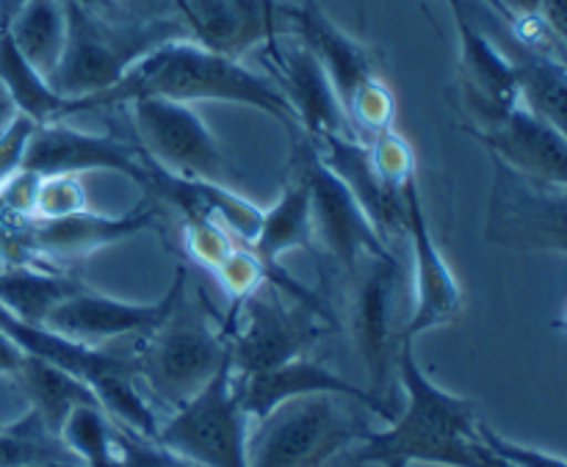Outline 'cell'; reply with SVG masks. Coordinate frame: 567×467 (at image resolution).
<instances>
[{
	"label": "cell",
	"mask_w": 567,
	"mask_h": 467,
	"mask_svg": "<svg viewBox=\"0 0 567 467\" xmlns=\"http://www.w3.org/2000/svg\"><path fill=\"white\" fill-rule=\"evenodd\" d=\"M144 97L172 100V103L219 100V103L249 105V108L275 116L291 136L302 133L291 103L271 77L258 75V72L247 70L241 61L214 53L188 37L169 39L150 50L109 92H100L86 100H66L64 116L92 108H111V105Z\"/></svg>",
	"instance_id": "1"
},
{
	"label": "cell",
	"mask_w": 567,
	"mask_h": 467,
	"mask_svg": "<svg viewBox=\"0 0 567 467\" xmlns=\"http://www.w3.org/2000/svg\"><path fill=\"white\" fill-rule=\"evenodd\" d=\"M399 380L404 407L391 421V429L369 432L352 459L382 467H476L480 465V409L471 398L437 387L421 371L413 343H399Z\"/></svg>",
	"instance_id": "2"
},
{
	"label": "cell",
	"mask_w": 567,
	"mask_h": 467,
	"mask_svg": "<svg viewBox=\"0 0 567 467\" xmlns=\"http://www.w3.org/2000/svg\"><path fill=\"white\" fill-rule=\"evenodd\" d=\"M66 42L59 66L48 77L50 89L64 100H86L122 81L138 59L169 39L188 37L177 11L133 20H109L94 3L64 0Z\"/></svg>",
	"instance_id": "3"
},
{
	"label": "cell",
	"mask_w": 567,
	"mask_h": 467,
	"mask_svg": "<svg viewBox=\"0 0 567 467\" xmlns=\"http://www.w3.org/2000/svg\"><path fill=\"white\" fill-rule=\"evenodd\" d=\"M227 332L210 319L203 297H177L155 330L133 346L136 380L155 402L181 409L227 365Z\"/></svg>",
	"instance_id": "4"
},
{
	"label": "cell",
	"mask_w": 567,
	"mask_h": 467,
	"mask_svg": "<svg viewBox=\"0 0 567 467\" xmlns=\"http://www.w3.org/2000/svg\"><path fill=\"white\" fill-rule=\"evenodd\" d=\"M0 332L14 343L20 352L33 354L55 369L66 371L70 376L81 380L89 391L97 396L103 413L114 421L120 429L142 437V440L155 443L158 435V421L144 398L142 387L136 380V365H133V352H103L89 343L72 341V338L50 332L44 326L22 324L11 319L0 308Z\"/></svg>",
	"instance_id": "5"
},
{
	"label": "cell",
	"mask_w": 567,
	"mask_h": 467,
	"mask_svg": "<svg viewBox=\"0 0 567 467\" xmlns=\"http://www.w3.org/2000/svg\"><path fill=\"white\" fill-rule=\"evenodd\" d=\"M354 398L316 393L282 402L247 435L249 467H324L369 437Z\"/></svg>",
	"instance_id": "6"
},
{
	"label": "cell",
	"mask_w": 567,
	"mask_h": 467,
	"mask_svg": "<svg viewBox=\"0 0 567 467\" xmlns=\"http://www.w3.org/2000/svg\"><path fill=\"white\" fill-rule=\"evenodd\" d=\"M280 293L264 280L221 319L230 369L236 376L258 374L288 360L305 357L332 324V313L327 308L305 302L286 304Z\"/></svg>",
	"instance_id": "7"
},
{
	"label": "cell",
	"mask_w": 567,
	"mask_h": 467,
	"mask_svg": "<svg viewBox=\"0 0 567 467\" xmlns=\"http://www.w3.org/2000/svg\"><path fill=\"white\" fill-rule=\"evenodd\" d=\"M155 219L158 208L153 199L127 216H97L86 208L48 219L6 214V219H0V258L3 263L31 266H39L42 260H75L150 230Z\"/></svg>",
	"instance_id": "8"
},
{
	"label": "cell",
	"mask_w": 567,
	"mask_h": 467,
	"mask_svg": "<svg viewBox=\"0 0 567 467\" xmlns=\"http://www.w3.org/2000/svg\"><path fill=\"white\" fill-rule=\"evenodd\" d=\"M155 446L197 467H249L247 415L238 402L230 360L192 402L158 426Z\"/></svg>",
	"instance_id": "9"
},
{
	"label": "cell",
	"mask_w": 567,
	"mask_h": 467,
	"mask_svg": "<svg viewBox=\"0 0 567 467\" xmlns=\"http://www.w3.org/2000/svg\"><path fill=\"white\" fill-rule=\"evenodd\" d=\"M133 122L144 155L183 180L236 188L238 169L188 103L144 97L133 100Z\"/></svg>",
	"instance_id": "10"
},
{
	"label": "cell",
	"mask_w": 567,
	"mask_h": 467,
	"mask_svg": "<svg viewBox=\"0 0 567 467\" xmlns=\"http://www.w3.org/2000/svg\"><path fill=\"white\" fill-rule=\"evenodd\" d=\"M565 186L520 175L493 158V191L485 227L491 243L513 252L565 255Z\"/></svg>",
	"instance_id": "11"
},
{
	"label": "cell",
	"mask_w": 567,
	"mask_h": 467,
	"mask_svg": "<svg viewBox=\"0 0 567 467\" xmlns=\"http://www.w3.org/2000/svg\"><path fill=\"white\" fill-rule=\"evenodd\" d=\"M293 172L305 177L310 188L313 230L324 241L327 252L338 260L347 274H358L360 263L369 258H388L391 249L382 241L369 214L358 203L347 183L319 158L305 133L293 136Z\"/></svg>",
	"instance_id": "12"
},
{
	"label": "cell",
	"mask_w": 567,
	"mask_h": 467,
	"mask_svg": "<svg viewBox=\"0 0 567 467\" xmlns=\"http://www.w3.org/2000/svg\"><path fill=\"white\" fill-rule=\"evenodd\" d=\"M20 169L39 177L116 172L142 186L153 203L161 186V172H164L144 155V149H133L131 144H122L111 136L75 131L61 122H44L33 127L22 149Z\"/></svg>",
	"instance_id": "13"
},
{
	"label": "cell",
	"mask_w": 567,
	"mask_h": 467,
	"mask_svg": "<svg viewBox=\"0 0 567 467\" xmlns=\"http://www.w3.org/2000/svg\"><path fill=\"white\" fill-rule=\"evenodd\" d=\"M404 203V236L410 238L413 249V271H415V308L404 326L399 330V343L424 335L435 326L452 324L460 319L463 310V288L454 277L452 266L446 263L443 252L432 238L430 221H426L424 205H421L419 180L415 172L402 183Z\"/></svg>",
	"instance_id": "14"
},
{
	"label": "cell",
	"mask_w": 567,
	"mask_h": 467,
	"mask_svg": "<svg viewBox=\"0 0 567 467\" xmlns=\"http://www.w3.org/2000/svg\"><path fill=\"white\" fill-rule=\"evenodd\" d=\"M188 286V271L177 269L175 280H172L169 291L158 299V302L138 304V302H122V299L103 297L89 288H78L75 293L61 299L44 319V330L59 332V335L72 338L94 346V343L122 341V338H144L150 330L164 321L172 304L177 302Z\"/></svg>",
	"instance_id": "15"
},
{
	"label": "cell",
	"mask_w": 567,
	"mask_h": 467,
	"mask_svg": "<svg viewBox=\"0 0 567 467\" xmlns=\"http://www.w3.org/2000/svg\"><path fill=\"white\" fill-rule=\"evenodd\" d=\"M188 39L241 61L258 44L291 37L288 6L280 0H183Z\"/></svg>",
	"instance_id": "16"
},
{
	"label": "cell",
	"mask_w": 567,
	"mask_h": 467,
	"mask_svg": "<svg viewBox=\"0 0 567 467\" xmlns=\"http://www.w3.org/2000/svg\"><path fill=\"white\" fill-rule=\"evenodd\" d=\"M460 37L457 92L476 127L502 122L518 105V81L498 44L476 25L460 0H449Z\"/></svg>",
	"instance_id": "17"
},
{
	"label": "cell",
	"mask_w": 567,
	"mask_h": 467,
	"mask_svg": "<svg viewBox=\"0 0 567 467\" xmlns=\"http://www.w3.org/2000/svg\"><path fill=\"white\" fill-rule=\"evenodd\" d=\"M369 271L360 277L358 299H354L352 330L358 341L360 357L371 376V396L388 407L399 409L388 402V382H391L393 349L399 346V330L393 324V308H396V282L399 266L393 255L388 258H371Z\"/></svg>",
	"instance_id": "18"
},
{
	"label": "cell",
	"mask_w": 567,
	"mask_h": 467,
	"mask_svg": "<svg viewBox=\"0 0 567 467\" xmlns=\"http://www.w3.org/2000/svg\"><path fill=\"white\" fill-rule=\"evenodd\" d=\"M269 48L271 66H275L277 89L286 94L297 114L299 131L308 138L327 136H358L338 100L336 86L324 66L302 42L282 48L280 39L266 44ZM360 138V136H358Z\"/></svg>",
	"instance_id": "19"
},
{
	"label": "cell",
	"mask_w": 567,
	"mask_h": 467,
	"mask_svg": "<svg viewBox=\"0 0 567 467\" xmlns=\"http://www.w3.org/2000/svg\"><path fill=\"white\" fill-rule=\"evenodd\" d=\"M236 391L247 421L266 418V415L275 407H280L282 402H291V398L299 396H316V393H336V396L354 398V402L363 404L369 413L380 415L388 424H391L399 413V409L377 402L369 391L352 385V382H347L343 376H338L336 371H330L327 365L308 357L288 360V363L277 365V369L258 371V374L236 376Z\"/></svg>",
	"instance_id": "20"
},
{
	"label": "cell",
	"mask_w": 567,
	"mask_h": 467,
	"mask_svg": "<svg viewBox=\"0 0 567 467\" xmlns=\"http://www.w3.org/2000/svg\"><path fill=\"white\" fill-rule=\"evenodd\" d=\"M468 133L480 138L493 158L507 164L509 169L559 186L567 183L565 131L540 120L520 103L496 125L471 127Z\"/></svg>",
	"instance_id": "21"
},
{
	"label": "cell",
	"mask_w": 567,
	"mask_h": 467,
	"mask_svg": "<svg viewBox=\"0 0 567 467\" xmlns=\"http://www.w3.org/2000/svg\"><path fill=\"white\" fill-rule=\"evenodd\" d=\"M288 20H291V37H297L330 75L343 111L369 83L382 77L374 53L363 42L349 37L341 25H336L319 9V3L302 0L299 6H288Z\"/></svg>",
	"instance_id": "22"
},
{
	"label": "cell",
	"mask_w": 567,
	"mask_h": 467,
	"mask_svg": "<svg viewBox=\"0 0 567 467\" xmlns=\"http://www.w3.org/2000/svg\"><path fill=\"white\" fill-rule=\"evenodd\" d=\"M498 44V42H496ZM507 61L513 64L518 81V103L537 114L540 120L565 131V100H567V72L565 55L532 48L520 42L515 33H507L498 44Z\"/></svg>",
	"instance_id": "23"
},
{
	"label": "cell",
	"mask_w": 567,
	"mask_h": 467,
	"mask_svg": "<svg viewBox=\"0 0 567 467\" xmlns=\"http://www.w3.org/2000/svg\"><path fill=\"white\" fill-rule=\"evenodd\" d=\"M11 376L17 380L20 391L25 393L33 418L42 424V429L48 435L59 437V440L66 418L78 407H100L97 396L81 380L70 376L66 371L55 369V365L44 363V360L33 357V354L22 352L20 369Z\"/></svg>",
	"instance_id": "24"
},
{
	"label": "cell",
	"mask_w": 567,
	"mask_h": 467,
	"mask_svg": "<svg viewBox=\"0 0 567 467\" xmlns=\"http://www.w3.org/2000/svg\"><path fill=\"white\" fill-rule=\"evenodd\" d=\"M17 0H0V86L9 94L17 114L28 116L33 125L64 120V103L61 94L50 89V83L33 70L25 55L17 50L9 33V11Z\"/></svg>",
	"instance_id": "25"
},
{
	"label": "cell",
	"mask_w": 567,
	"mask_h": 467,
	"mask_svg": "<svg viewBox=\"0 0 567 467\" xmlns=\"http://www.w3.org/2000/svg\"><path fill=\"white\" fill-rule=\"evenodd\" d=\"M9 33L28 64L48 81L64 53V0H17L9 11Z\"/></svg>",
	"instance_id": "26"
},
{
	"label": "cell",
	"mask_w": 567,
	"mask_h": 467,
	"mask_svg": "<svg viewBox=\"0 0 567 467\" xmlns=\"http://www.w3.org/2000/svg\"><path fill=\"white\" fill-rule=\"evenodd\" d=\"M83 288L59 271L31 263H0V308L22 324L42 326L50 310Z\"/></svg>",
	"instance_id": "27"
},
{
	"label": "cell",
	"mask_w": 567,
	"mask_h": 467,
	"mask_svg": "<svg viewBox=\"0 0 567 467\" xmlns=\"http://www.w3.org/2000/svg\"><path fill=\"white\" fill-rule=\"evenodd\" d=\"M61 440L83 467H109L114 459V426L100 407H78L66 418Z\"/></svg>",
	"instance_id": "28"
},
{
	"label": "cell",
	"mask_w": 567,
	"mask_h": 467,
	"mask_svg": "<svg viewBox=\"0 0 567 467\" xmlns=\"http://www.w3.org/2000/svg\"><path fill=\"white\" fill-rule=\"evenodd\" d=\"M86 208V194L78 183V175H48L37 180V191H33V205L28 216H66L75 210Z\"/></svg>",
	"instance_id": "29"
},
{
	"label": "cell",
	"mask_w": 567,
	"mask_h": 467,
	"mask_svg": "<svg viewBox=\"0 0 567 467\" xmlns=\"http://www.w3.org/2000/svg\"><path fill=\"white\" fill-rule=\"evenodd\" d=\"M109 467H197V465H188L186 459L164 452V448L155 446V443L142 440V437L114 426V459H111Z\"/></svg>",
	"instance_id": "30"
},
{
	"label": "cell",
	"mask_w": 567,
	"mask_h": 467,
	"mask_svg": "<svg viewBox=\"0 0 567 467\" xmlns=\"http://www.w3.org/2000/svg\"><path fill=\"white\" fill-rule=\"evenodd\" d=\"M480 437L496 457H502L504 463H509L513 467H567L563 457H551V454L537 452V448H526L518 446V443L504 440L487 424H480Z\"/></svg>",
	"instance_id": "31"
},
{
	"label": "cell",
	"mask_w": 567,
	"mask_h": 467,
	"mask_svg": "<svg viewBox=\"0 0 567 467\" xmlns=\"http://www.w3.org/2000/svg\"><path fill=\"white\" fill-rule=\"evenodd\" d=\"M537 20L559 39H567V0H537Z\"/></svg>",
	"instance_id": "32"
},
{
	"label": "cell",
	"mask_w": 567,
	"mask_h": 467,
	"mask_svg": "<svg viewBox=\"0 0 567 467\" xmlns=\"http://www.w3.org/2000/svg\"><path fill=\"white\" fill-rule=\"evenodd\" d=\"M487 3L496 11H502L504 22L509 28H518L537 20V0H487Z\"/></svg>",
	"instance_id": "33"
},
{
	"label": "cell",
	"mask_w": 567,
	"mask_h": 467,
	"mask_svg": "<svg viewBox=\"0 0 567 467\" xmlns=\"http://www.w3.org/2000/svg\"><path fill=\"white\" fill-rule=\"evenodd\" d=\"M22 352L0 332V374H14L20 369Z\"/></svg>",
	"instance_id": "34"
},
{
	"label": "cell",
	"mask_w": 567,
	"mask_h": 467,
	"mask_svg": "<svg viewBox=\"0 0 567 467\" xmlns=\"http://www.w3.org/2000/svg\"><path fill=\"white\" fill-rule=\"evenodd\" d=\"M14 116H17L14 105H11L9 94L3 92V86H0V133H3L6 127H9V122L14 120Z\"/></svg>",
	"instance_id": "35"
},
{
	"label": "cell",
	"mask_w": 567,
	"mask_h": 467,
	"mask_svg": "<svg viewBox=\"0 0 567 467\" xmlns=\"http://www.w3.org/2000/svg\"><path fill=\"white\" fill-rule=\"evenodd\" d=\"M332 465V463H330ZM332 467H369V465H363V463H358V459H352V454H349L347 459H343V463H336Z\"/></svg>",
	"instance_id": "36"
},
{
	"label": "cell",
	"mask_w": 567,
	"mask_h": 467,
	"mask_svg": "<svg viewBox=\"0 0 567 467\" xmlns=\"http://www.w3.org/2000/svg\"><path fill=\"white\" fill-rule=\"evenodd\" d=\"M169 6L177 11V14H181V11H183V0H169Z\"/></svg>",
	"instance_id": "37"
},
{
	"label": "cell",
	"mask_w": 567,
	"mask_h": 467,
	"mask_svg": "<svg viewBox=\"0 0 567 467\" xmlns=\"http://www.w3.org/2000/svg\"><path fill=\"white\" fill-rule=\"evenodd\" d=\"M413 467H430V465H413Z\"/></svg>",
	"instance_id": "38"
},
{
	"label": "cell",
	"mask_w": 567,
	"mask_h": 467,
	"mask_svg": "<svg viewBox=\"0 0 567 467\" xmlns=\"http://www.w3.org/2000/svg\"><path fill=\"white\" fill-rule=\"evenodd\" d=\"M485 3H487V0H485Z\"/></svg>",
	"instance_id": "39"
}]
</instances>
